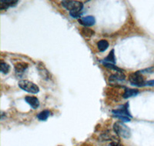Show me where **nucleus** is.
<instances>
[{
    "label": "nucleus",
    "instance_id": "18",
    "mask_svg": "<svg viewBox=\"0 0 154 146\" xmlns=\"http://www.w3.org/2000/svg\"><path fill=\"white\" fill-rule=\"evenodd\" d=\"M114 117H116V118H119V119H120L122 122H130V118H129V117H126V116H121V115H113Z\"/></svg>",
    "mask_w": 154,
    "mask_h": 146
},
{
    "label": "nucleus",
    "instance_id": "20",
    "mask_svg": "<svg viewBox=\"0 0 154 146\" xmlns=\"http://www.w3.org/2000/svg\"><path fill=\"white\" fill-rule=\"evenodd\" d=\"M145 86H154V80L146 81Z\"/></svg>",
    "mask_w": 154,
    "mask_h": 146
},
{
    "label": "nucleus",
    "instance_id": "15",
    "mask_svg": "<svg viewBox=\"0 0 154 146\" xmlns=\"http://www.w3.org/2000/svg\"><path fill=\"white\" fill-rule=\"evenodd\" d=\"M81 32H82V35L86 38H90L93 35H95V32L93 30H92L91 29H89L87 27L86 28H83L81 30Z\"/></svg>",
    "mask_w": 154,
    "mask_h": 146
},
{
    "label": "nucleus",
    "instance_id": "9",
    "mask_svg": "<svg viewBox=\"0 0 154 146\" xmlns=\"http://www.w3.org/2000/svg\"><path fill=\"white\" fill-rule=\"evenodd\" d=\"M25 101L33 109H37L39 107V101L35 96H26Z\"/></svg>",
    "mask_w": 154,
    "mask_h": 146
},
{
    "label": "nucleus",
    "instance_id": "16",
    "mask_svg": "<svg viewBox=\"0 0 154 146\" xmlns=\"http://www.w3.org/2000/svg\"><path fill=\"white\" fill-rule=\"evenodd\" d=\"M101 62L103 63V66H105V67H106V68H110V69H112V70H116V71H122V72H123V69H121V68H118L117 66L115 65H114V64H112V63L106 62H103V61H102Z\"/></svg>",
    "mask_w": 154,
    "mask_h": 146
},
{
    "label": "nucleus",
    "instance_id": "12",
    "mask_svg": "<svg viewBox=\"0 0 154 146\" xmlns=\"http://www.w3.org/2000/svg\"><path fill=\"white\" fill-rule=\"evenodd\" d=\"M109 44L108 41L105 40V39H102V40L99 41L98 43H97V47H98V49L101 52H105L107 49L109 48Z\"/></svg>",
    "mask_w": 154,
    "mask_h": 146
},
{
    "label": "nucleus",
    "instance_id": "10",
    "mask_svg": "<svg viewBox=\"0 0 154 146\" xmlns=\"http://www.w3.org/2000/svg\"><path fill=\"white\" fill-rule=\"evenodd\" d=\"M29 65L26 62H19L15 65V71L17 75H20L28 68Z\"/></svg>",
    "mask_w": 154,
    "mask_h": 146
},
{
    "label": "nucleus",
    "instance_id": "19",
    "mask_svg": "<svg viewBox=\"0 0 154 146\" xmlns=\"http://www.w3.org/2000/svg\"><path fill=\"white\" fill-rule=\"evenodd\" d=\"M69 15L72 18H82V13L81 12H69Z\"/></svg>",
    "mask_w": 154,
    "mask_h": 146
},
{
    "label": "nucleus",
    "instance_id": "8",
    "mask_svg": "<svg viewBox=\"0 0 154 146\" xmlns=\"http://www.w3.org/2000/svg\"><path fill=\"white\" fill-rule=\"evenodd\" d=\"M19 3L17 0H0V10H6L9 7H14Z\"/></svg>",
    "mask_w": 154,
    "mask_h": 146
},
{
    "label": "nucleus",
    "instance_id": "13",
    "mask_svg": "<svg viewBox=\"0 0 154 146\" xmlns=\"http://www.w3.org/2000/svg\"><path fill=\"white\" fill-rule=\"evenodd\" d=\"M51 112L49 110H43V111H42L41 112H39V113L37 115V118H38V120L40 121H46L47 120V118H49V116L50 115Z\"/></svg>",
    "mask_w": 154,
    "mask_h": 146
},
{
    "label": "nucleus",
    "instance_id": "5",
    "mask_svg": "<svg viewBox=\"0 0 154 146\" xmlns=\"http://www.w3.org/2000/svg\"><path fill=\"white\" fill-rule=\"evenodd\" d=\"M114 115H121V116H126L129 118H133L130 112L129 111V103L126 102V104L122 105L118 108H116L112 111Z\"/></svg>",
    "mask_w": 154,
    "mask_h": 146
},
{
    "label": "nucleus",
    "instance_id": "3",
    "mask_svg": "<svg viewBox=\"0 0 154 146\" xmlns=\"http://www.w3.org/2000/svg\"><path fill=\"white\" fill-rule=\"evenodd\" d=\"M19 87L21 89L24 90L25 92H27L29 93H32V94H36L39 92V88L37 85H35L34 82H30L29 80H21L19 81Z\"/></svg>",
    "mask_w": 154,
    "mask_h": 146
},
{
    "label": "nucleus",
    "instance_id": "14",
    "mask_svg": "<svg viewBox=\"0 0 154 146\" xmlns=\"http://www.w3.org/2000/svg\"><path fill=\"white\" fill-rule=\"evenodd\" d=\"M103 62H106L109 63H112V64H116V57L115 54H114V49H112L109 53L108 56L103 59Z\"/></svg>",
    "mask_w": 154,
    "mask_h": 146
},
{
    "label": "nucleus",
    "instance_id": "11",
    "mask_svg": "<svg viewBox=\"0 0 154 146\" xmlns=\"http://www.w3.org/2000/svg\"><path fill=\"white\" fill-rule=\"evenodd\" d=\"M139 94L138 89H126L124 91V93L123 95V99H129L130 97H133Z\"/></svg>",
    "mask_w": 154,
    "mask_h": 146
},
{
    "label": "nucleus",
    "instance_id": "17",
    "mask_svg": "<svg viewBox=\"0 0 154 146\" xmlns=\"http://www.w3.org/2000/svg\"><path fill=\"white\" fill-rule=\"evenodd\" d=\"M0 70H1V71H2L3 74H7L9 71V70H10V66H9L6 62H1V65H0Z\"/></svg>",
    "mask_w": 154,
    "mask_h": 146
},
{
    "label": "nucleus",
    "instance_id": "4",
    "mask_svg": "<svg viewBox=\"0 0 154 146\" xmlns=\"http://www.w3.org/2000/svg\"><path fill=\"white\" fill-rule=\"evenodd\" d=\"M129 81L131 85H134V86H137V87H144L145 86V78L140 71L131 73L129 76Z\"/></svg>",
    "mask_w": 154,
    "mask_h": 146
},
{
    "label": "nucleus",
    "instance_id": "6",
    "mask_svg": "<svg viewBox=\"0 0 154 146\" xmlns=\"http://www.w3.org/2000/svg\"><path fill=\"white\" fill-rule=\"evenodd\" d=\"M79 24L82 25L85 27H89V26H94L96 23V19H95L94 16H88L86 17H82L80 19H78Z\"/></svg>",
    "mask_w": 154,
    "mask_h": 146
},
{
    "label": "nucleus",
    "instance_id": "2",
    "mask_svg": "<svg viewBox=\"0 0 154 146\" xmlns=\"http://www.w3.org/2000/svg\"><path fill=\"white\" fill-rule=\"evenodd\" d=\"M62 5L69 12H80L83 9V3L82 2L73 0L63 1Z\"/></svg>",
    "mask_w": 154,
    "mask_h": 146
},
{
    "label": "nucleus",
    "instance_id": "1",
    "mask_svg": "<svg viewBox=\"0 0 154 146\" xmlns=\"http://www.w3.org/2000/svg\"><path fill=\"white\" fill-rule=\"evenodd\" d=\"M113 130L119 136L123 138H130L131 130L123 122H116L113 125Z\"/></svg>",
    "mask_w": 154,
    "mask_h": 146
},
{
    "label": "nucleus",
    "instance_id": "21",
    "mask_svg": "<svg viewBox=\"0 0 154 146\" xmlns=\"http://www.w3.org/2000/svg\"><path fill=\"white\" fill-rule=\"evenodd\" d=\"M109 146H123V145H122V144H119V143L117 142H112L109 144Z\"/></svg>",
    "mask_w": 154,
    "mask_h": 146
},
{
    "label": "nucleus",
    "instance_id": "7",
    "mask_svg": "<svg viewBox=\"0 0 154 146\" xmlns=\"http://www.w3.org/2000/svg\"><path fill=\"white\" fill-rule=\"evenodd\" d=\"M126 79V75L122 71H116V73L112 74L109 78V83H118L119 82H123Z\"/></svg>",
    "mask_w": 154,
    "mask_h": 146
}]
</instances>
